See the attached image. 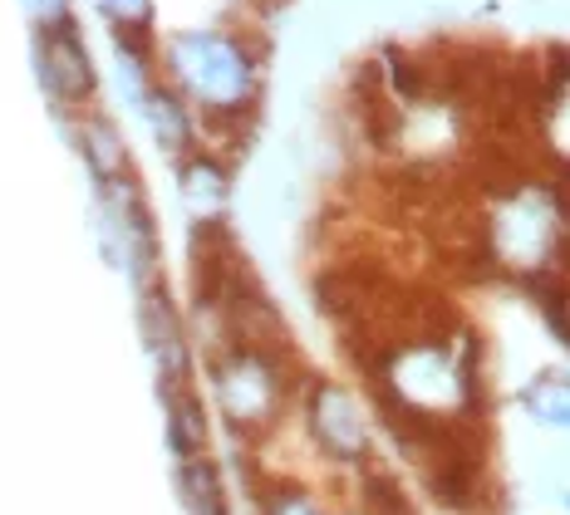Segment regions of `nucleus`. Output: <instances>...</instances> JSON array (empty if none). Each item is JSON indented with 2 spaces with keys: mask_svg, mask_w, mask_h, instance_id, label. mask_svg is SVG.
Segmentation results:
<instances>
[{
  "mask_svg": "<svg viewBox=\"0 0 570 515\" xmlns=\"http://www.w3.org/2000/svg\"><path fill=\"white\" fill-rule=\"evenodd\" d=\"M168 75L187 103H197L207 123L246 118L261 93V59L236 34L187 30L168 40Z\"/></svg>",
  "mask_w": 570,
  "mask_h": 515,
  "instance_id": "nucleus-1",
  "label": "nucleus"
},
{
  "mask_svg": "<svg viewBox=\"0 0 570 515\" xmlns=\"http://www.w3.org/2000/svg\"><path fill=\"white\" fill-rule=\"evenodd\" d=\"M35 75H40L55 109H85L94 99V83H99L75 26L35 30Z\"/></svg>",
  "mask_w": 570,
  "mask_h": 515,
  "instance_id": "nucleus-2",
  "label": "nucleus"
},
{
  "mask_svg": "<svg viewBox=\"0 0 570 515\" xmlns=\"http://www.w3.org/2000/svg\"><path fill=\"white\" fill-rule=\"evenodd\" d=\"M79 148H85V158L94 167V177L99 182H114V177H124L128 172V158H124V138L114 133V123L109 118H85L79 123Z\"/></svg>",
  "mask_w": 570,
  "mask_h": 515,
  "instance_id": "nucleus-3",
  "label": "nucleus"
},
{
  "mask_svg": "<svg viewBox=\"0 0 570 515\" xmlns=\"http://www.w3.org/2000/svg\"><path fill=\"white\" fill-rule=\"evenodd\" d=\"M142 329H148V344H153V354L163 358V364L173 368H183V334H177V319H173V305L163 299L158 290H148L142 295Z\"/></svg>",
  "mask_w": 570,
  "mask_h": 515,
  "instance_id": "nucleus-4",
  "label": "nucleus"
},
{
  "mask_svg": "<svg viewBox=\"0 0 570 515\" xmlns=\"http://www.w3.org/2000/svg\"><path fill=\"white\" fill-rule=\"evenodd\" d=\"M183 197L193 201L202 217H212V211L222 207V197H227V177H222V162L212 158H193L183 167Z\"/></svg>",
  "mask_w": 570,
  "mask_h": 515,
  "instance_id": "nucleus-5",
  "label": "nucleus"
},
{
  "mask_svg": "<svg viewBox=\"0 0 570 515\" xmlns=\"http://www.w3.org/2000/svg\"><path fill=\"white\" fill-rule=\"evenodd\" d=\"M183 486H187V506H193V515H222L217 476H212L207 466H187V472H183Z\"/></svg>",
  "mask_w": 570,
  "mask_h": 515,
  "instance_id": "nucleus-6",
  "label": "nucleus"
},
{
  "mask_svg": "<svg viewBox=\"0 0 570 515\" xmlns=\"http://www.w3.org/2000/svg\"><path fill=\"white\" fill-rule=\"evenodd\" d=\"M30 16L35 30H59V26H75V16H69V0H20Z\"/></svg>",
  "mask_w": 570,
  "mask_h": 515,
  "instance_id": "nucleus-7",
  "label": "nucleus"
}]
</instances>
